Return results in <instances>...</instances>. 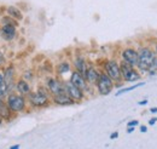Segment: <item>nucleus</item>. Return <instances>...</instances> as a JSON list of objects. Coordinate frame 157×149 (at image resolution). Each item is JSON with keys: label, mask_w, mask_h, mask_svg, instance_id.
<instances>
[{"label": "nucleus", "mask_w": 157, "mask_h": 149, "mask_svg": "<svg viewBox=\"0 0 157 149\" xmlns=\"http://www.w3.org/2000/svg\"><path fill=\"white\" fill-rule=\"evenodd\" d=\"M52 102H53L55 104H58V106H73V104L76 103L68 93H65V92L52 96Z\"/></svg>", "instance_id": "11"}, {"label": "nucleus", "mask_w": 157, "mask_h": 149, "mask_svg": "<svg viewBox=\"0 0 157 149\" xmlns=\"http://www.w3.org/2000/svg\"><path fill=\"white\" fill-rule=\"evenodd\" d=\"M2 120H4V119H2V116H1V114H0V125H1V123H2Z\"/></svg>", "instance_id": "32"}, {"label": "nucleus", "mask_w": 157, "mask_h": 149, "mask_svg": "<svg viewBox=\"0 0 157 149\" xmlns=\"http://www.w3.org/2000/svg\"><path fill=\"white\" fill-rule=\"evenodd\" d=\"M15 18H12V17H10L9 16V18H2V22H4V24H11V26H15V27H17L18 26V23L16 22V21H13Z\"/></svg>", "instance_id": "19"}, {"label": "nucleus", "mask_w": 157, "mask_h": 149, "mask_svg": "<svg viewBox=\"0 0 157 149\" xmlns=\"http://www.w3.org/2000/svg\"><path fill=\"white\" fill-rule=\"evenodd\" d=\"M139 106H146L147 104V99H144V101H140L139 103H138Z\"/></svg>", "instance_id": "26"}, {"label": "nucleus", "mask_w": 157, "mask_h": 149, "mask_svg": "<svg viewBox=\"0 0 157 149\" xmlns=\"http://www.w3.org/2000/svg\"><path fill=\"white\" fill-rule=\"evenodd\" d=\"M2 84H4V76L0 74V86H1Z\"/></svg>", "instance_id": "27"}, {"label": "nucleus", "mask_w": 157, "mask_h": 149, "mask_svg": "<svg viewBox=\"0 0 157 149\" xmlns=\"http://www.w3.org/2000/svg\"><path fill=\"white\" fill-rule=\"evenodd\" d=\"M144 85H145V83H139V84L132 85V86H128V87H123V89H121V90L116 93V96H120V95H122V93L129 92V91H133V90H136V89L140 87V86H144Z\"/></svg>", "instance_id": "18"}, {"label": "nucleus", "mask_w": 157, "mask_h": 149, "mask_svg": "<svg viewBox=\"0 0 157 149\" xmlns=\"http://www.w3.org/2000/svg\"><path fill=\"white\" fill-rule=\"evenodd\" d=\"M6 104L10 108V111L12 113H18L24 111L27 101L23 96L21 95H16V93H10L7 99H6Z\"/></svg>", "instance_id": "5"}, {"label": "nucleus", "mask_w": 157, "mask_h": 149, "mask_svg": "<svg viewBox=\"0 0 157 149\" xmlns=\"http://www.w3.org/2000/svg\"><path fill=\"white\" fill-rule=\"evenodd\" d=\"M156 56V52L151 46H147V45L139 46V49H138L137 68L139 69V72L141 74L147 73L152 68Z\"/></svg>", "instance_id": "1"}, {"label": "nucleus", "mask_w": 157, "mask_h": 149, "mask_svg": "<svg viewBox=\"0 0 157 149\" xmlns=\"http://www.w3.org/2000/svg\"><path fill=\"white\" fill-rule=\"evenodd\" d=\"M139 125V121L138 120H131L128 124H127V126H138Z\"/></svg>", "instance_id": "21"}, {"label": "nucleus", "mask_w": 157, "mask_h": 149, "mask_svg": "<svg viewBox=\"0 0 157 149\" xmlns=\"http://www.w3.org/2000/svg\"><path fill=\"white\" fill-rule=\"evenodd\" d=\"M69 81L70 83H73L75 86H78V89H81L83 92H86L87 90H88V84H87V81H86V79H85V76L81 74V73H78V70H74L71 74H70V79H69Z\"/></svg>", "instance_id": "10"}, {"label": "nucleus", "mask_w": 157, "mask_h": 149, "mask_svg": "<svg viewBox=\"0 0 157 149\" xmlns=\"http://www.w3.org/2000/svg\"><path fill=\"white\" fill-rule=\"evenodd\" d=\"M118 137V132L116 131V132H113L111 135H110V139H116Z\"/></svg>", "instance_id": "23"}, {"label": "nucleus", "mask_w": 157, "mask_h": 149, "mask_svg": "<svg viewBox=\"0 0 157 149\" xmlns=\"http://www.w3.org/2000/svg\"><path fill=\"white\" fill-rule=\"evenodd\" d=\"M1 37L4 38L5 40L10 41V40H13L16 37V27L15 26H11V24H4L1 30Z\"/></svg>", "instance_id": "13"}, {"label": "nucleus", "mask_w": 157, "mask_h": 149, "mask_svg": "<svg viewBox=\"0 0 157 149\" xmlns=\"http://www.w3.org/2000/svg\"><path fill=\"white\" fill-rule=\"evenodd\" d=\"M121 57H122V61L129 63L131 66H134L137 67L138 64V50L134 47H126L122 50L121 52Z\"/></svg>", "instance_id": "9"}, {"label": "nucleus", "mask_w": 157, "mask_h": 149, "mask_svg": "<svg viewBox=\"0 0 157 149\" xmlns=\"http://www.w3.org/2000/svg\"><path fill=\"white\" fill-rule=\"evenodd\" d=\"M7 14H9V16H10V17L17 19V21H21V19L23 18L22 12H21L16 6H9V7H7Z\"/></svg>", "instance_id": "17"}, {"label": "nucleus", "mask_w": 157, "mask_h": 149, "mask_svg": "<svg viewBox=\"0 0 157 149\" xmlns=\"http://www.w3.org/2000/svg\"><path fill=\"white\" fill-rule=\"evenodd\" d=\"M64 91H65V93H68L75 102H81L82 99H85V92L70 81L64 83Z\"/></svg>", "instance_id": "7"}, {"label": "nucleus", "mask_w": 157, "mask_h": 149, "mask_svg": "<svg viewBox=\"0 0 157 149\" xmlns=\"http://www.w3.org/2000/svg\"><path fill=\"white\" fill-rule=\"evenodd\" d=\"M150 75H154V74H157V56L155 58V62H154V66H152V68L147 72Z\"/></svg>", "instance_id": "20"}, {"label": "nucleus", "mask_w": 157, "mask_h": 149, "mask_svg": "<svg viewBox=\"0 0 157 149\" xmlns=\"http://www.w3.org/2000/svg\"><path fill=\"white\" fill-rule=\"evenodd\" d=\"M87 67H88V64H87L85 57H75V59H74V68H75V70H78V73H81V74L83 75L85 72H86V69H87Z\"/></svg>", "instance_id": "14"}, {"label": "nucleus", "mask_w": 157, "mask_h": 149, "mask_svg": "<svg viewBox=\"0 0 157 149\" xmlns=\"http://www.w3.org/2000/svg\"><path fill=\"white\" fill-rule=\"evenodd\" d=\"M150 112L152 113V114H155V113H157V107H155V108H151V109H150Z\"/></svg>", "instance_id": "28"}, {"label": "nucleus", "mask_w": 157, "mask_h": 149, "mask_svg": "<svg viewBox=\"0 0 157 149\" xmlns=\"http://www.w3.org/2000/svg\"><path fill=\"white\" fill-rule=\"evenodd\" d=\"M20 148V146H18V144H16V146H12V147H11V149H18Z\"/></svg>", "instance_id": "29"}, {"label": "nucleus", "mask_w": 157, "mask_h": 149, "mask_svg": "<svg viewBox=\"0 0 157 149\" xmlns=\"http://www.w3.org/2000/svg\"><path fill=\"white\" fill-rule=\"evenodd\" d=\"M154 50H155V52H156V55H157V41L155 42V46H154Z\"/></svg>", "instance_id": "31"}, {"label": "nucleus", "mask_w": 157, "mask_h": 149, "mask_svg": "<svg viewBox=\"0 0 157 149\" xmlns=\"http://www.w3.org/2000/svg\"><path fill=\"white\" fill-rule=\"evenodd\" d=\"M0 35H1V33H0Z\"/></svg>", "instance_id": "34"}, {"label": "nucleus", "mask_w": 157, "mask_h": 149, "mask_svg": "<svg viewBox=\"0 0 157 149\" xmlns=\"http://www.w3.org/2000/svg\"><path fill=\"white\" fill-rule=\"evenodd\" d=\"M46 86H47L48 92L52 96L65 92L64 91V83H62L57 78H48L46 81Z\"/></svg>", "instance_id": "8"}, {"label": "nucleus", "mask_w": 157, "mask_h": 149, "mask_svg": "<svg viewBox=\"0 0 157 149\" xmlns=\"http://www.w3.org/2000/svg\"><path fill=\"white\" fill-rule=\"evenodd\" d=\"M99 74H100V72H99L96 67L90 66V67H87V69H86L83 76L86 79L87 84L92 86V85H96V83H97V80H98L99 78Z\"/></svg>", "instance_id": "12"}, {"label": "nucleus", "mask_w": 157, "mask_h": 149, "mask_svg": "<svg viewBox=\"0 0 157 149\" xmlns=\"http://www.w3.org/2000/svg\"><path fill=\"white\" fill-rule=\"evenodd\" d=\"M156 123H157V118H156V116H154L152 119H150V120H149V125H150V126H154Z\"/></svg>", "instance_id": "22"}, {"label": "nucleus", "mask_w": 157, "mask_h": 149, "mask_svg": "<svg viewBox=\"0 0 157 149\" xmlns=\"http://www.w3.org/2000/svg\"><path fill=\"white\" fill-rule=\"evenodd\" d=\"M2 103H4V102H2V99H1V97H0V106H1Z\"/></svg>", "instance_id": "33"}, {"label": "nucleus", "mask_w": 157, "mask_h": 149, "mask_svg": "<svg viewBox=\"0 0 157 149\" xmlns=\"http://www.w3.org/2000/svg\"><path fill=\"white\" fill-rule=\"evenodd\" d=\"M27 96H28V102L30 103V106H33L35 108L47 107L50 104V102H51L48 91H45L41 87L39 89V91H36V92H29Z\"/></svg>", "instance_id": "3"}, {"label": "nucleus", "mask_w": 157, "mask_h": 149, "mask_svg": "<svg viewBox=\"0 0 157 149\" xmlns=\"http://www.w3.org/2000/svg\"><path fill=\"white\" fill-rule=\"evenodd\" d=\"M16 89H17V91L20 93L25 95V96L30 92V85L28 84V81H25V80H23V79L18 80V83L16 84Z\"/></svg>", "instance_id": "15"}, {"label": "nucleus", "mask_w": 157, "mask_h": 149, "mask_svg": "<svg viewBox=\"0 0 157 149\" xmlns=\"http://www.w3.org/2000/svg\"><path fill=\"white\" fill-rule=\"evenodd\" d=\"M104 72L109 75L115 83L123 81L121 78V72H120V64L116 59H108L105 61L104 64Z\"/></svg>", "instance_id": "6"}, {"label": "nucleus", "mask_w": 157, "mask_h": 149, "mask_svg": "<svg viewBox=\"0 0 157 149\" xmlns=\"http://www.w3.org/2000/svg\"><path fill=\"white\" fill-rule=\"evenodd\" d=\"M140 132H143V133L147 132V126H146V125H141V126H140Z\"/></svg>", "instance_id": "24"}, {"label": "nucleus", "mask_w": 157, "mask_h": 149, "mask_svg": "<svg viewBox=\"0 0 157 149\" xmlns=\"http://www.w3.org/2000/svg\"><path fill=\"white\" fill-rule=\"evenodd\" d=\"M134 130H136V126H127V132H128V133L134 132Z\"/></svg>", "instance_id": "25"}, {"label": "nucleus", "mask_w": 157, "mask_h": 149, "mask_svg": "<svg viewBox=\"0 0 157 149\" xmlns=\"http://www.w3.org/2000/svg\"><path fill=\"white\" fill-rule=\"evenodd\" d=\"M97 87V91L99 95L101 96H108L109 93H111V91L115 87V81L106 74L105 72H100L99 78L94 85Z\"/></svg>", "instance_id": "4"}, {"label": "nucleus", "mask_w": 157, "mask_h": 149, "mask_svg": "<svg viewBox=\"0 0 157 149\" xmlns=\"http://www.w3.org/2000/svg\"><path fill=\"white\" fill-rule=\"evenodd\" d=\"M70 69H71L70 63H69V62H65V61H64V62H60L59 64H57V67H56V72H57L58 75L65 74V73L70 72Z\"/></svg>", "instance_id": "16"}, {"label": "nucleus", "mask_w": 157, "mask_h": 149, "mask_svg": "<svg viewBox=\"0 0 157 149\" xmlns=\"http://www.w3.org/2000/svg\"><path fill=\"white\" fill-rule=\"evenodd\" d=\"M120 64V72H121V78L126 83H134L141 79V73L139 72L137 67L131 66L129 63L121 61L118 62Z\"/></svg>", "instance_id": "2"}, {"label": "nucleus", "mask_w": 157, "mask_h": 149, "mask_svg": "<svg viewBox=\"0 0 157 149\" xmlns=\"http://www.w3.org/2000/svg\"><path fill=\"white\" fill-rule=\"evenodd\" d=\"M2 61H4V57H2V55L0 54V66H1V63H2Z\"/></svg>", "instance_id": "30"}]
</instances>
